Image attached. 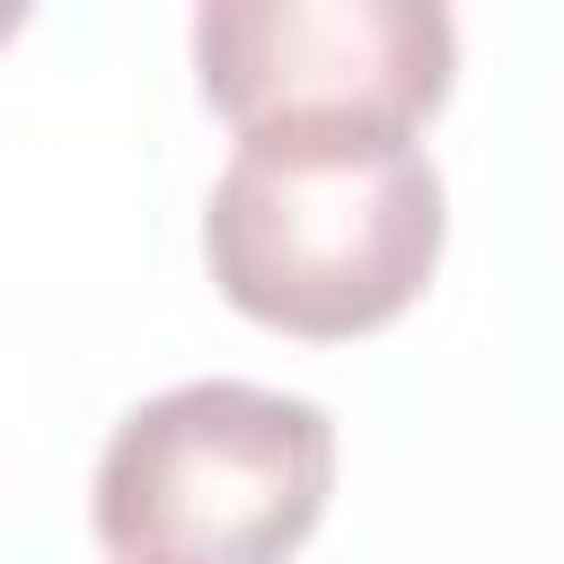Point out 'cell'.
I'll use <instances>...</instances> for the list:
<instances>
[{"instance_id":"obj_1","label":"cell","mask_w":564,"mask_h":564,"mask_svg":"<svg viewBox=\"0 0 564 564\" xmlns=\"http://www.w3.org/2000/svg\"><path fill=\"white\" fill-rule=\"evenodd\" d=\"M449 238V194L423 141L405 150H238L203 203L220 300L300 344L397 326Z\"/></svg>"},{"instance_id":"obj_3","label":"cell","mask_w":564,"mask_h":564,"mask_svg":"<svg viewBox=\"0 0 564 564\" xmlns=\"http://www.w3.org/2000/svg\"><path fill=\"white\" fill-rule=\"evenodd\" d=\"M458 70L432 0H212L194 9L203 106L238 150H405Z\"/></svg>"},{"instance_id":"obj_2","label":"cell","mask_w":564,"mask_h":564,"mask_svg":"<svg viewBox=\"0 0 564 564\" xmlns=\"http://www.w3.org/2000/svg\"><path fill=\"white\" fill-rule=\"evenodd\" d=\"M335 494L317 397L185 379L132 405L97 458V546L115 564H291Z\"/></svg>"},{"instance_id":"obj_4","label":"cell","mask_w":564,"mask_h":564,"mask_svg":"<svg viewBox=\"0 0 564 564\" xmlns=\"http://www.w3.org/2000/svg\"><path fill=\"white\" fill-rule=\"evenodd\" d=\"M18 26H26V9H9V0H0V44H9Z\"/></svg>"}]
</instances>
